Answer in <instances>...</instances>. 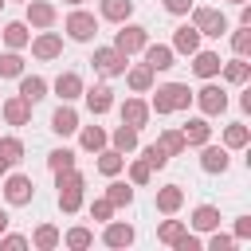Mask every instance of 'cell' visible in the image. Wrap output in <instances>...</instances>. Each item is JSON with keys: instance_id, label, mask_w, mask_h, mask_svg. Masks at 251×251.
<instances>
[{"instance_id": "obj_46", "label": "cell", "mask_w": 251, "mask_h": 251, "mask_svg": "<svg viewBox=\"0 0 251 251\" xmlns=\"http://www.w3.org/2000/svg\"><path fill=\"white\" fill-rule=\"evenodd\" d=\"M90 216H94V220H102V224H106V220H110V216H114V204H110V200H106V196H102V200H94V204H90Z\"/></svg>"}, {"instance_id": "obj_8", "label": "cell", "mask_w": 251, "mask_h": 251, "mask_svg": "<svg viewBox=\"0 0 251 251\" xmlns=\"http://www.w3.org/2000/svg\"><path fill=\"white\" fill-rule=\"evenodd\" d=\"M31 55H35V59H43V63H47V59H59V55H63V35L43 27V31L31 39Z\"/></svg>"}, {"instance_id": "obj_21", "label": "cell", "mask_w": 251, "mask_h": 251, "mask_svg": "<svg viewBox=\"0 0 251 251\" xmlns=\"http://www.w3.org/2000/svg\"><path fill=\"white\" fill-rule=\"evenodd\" d=\"M82 94H86L90 114H106V110L114 106V90H110V86H90V90H82Z\"/></svg>"}, {"instance_id": "obj_12", "label": "cell", "mask_w": 251, "mask_h": 251, "mask_svg": "<svg viewBox=\"0 0 251 251\" xmlns=\"http://www.w3.org/2000/svg\"><path fill=\"white\" fill-rule=\"evenodd\" d=\"M27 24L31 27H51L55 24V4H47V0H27Z\"/></svg>"}, {"instance_id": "obj_4", "label": "cell", "mask_w": 251, "mask_h": 251, "mask_svg": "<svg viewBox=\"0 0 251 251\" xmlns=\"http://www.w3.org/2000/svg\"><path fill=\"white\" fill-rule=\"evenodd\" d=\"M126 59H129V55H122L118 47H98L90 63H94V71H98V75L114 78V75H126Z\"/></svg>"}, {"instance_id": "obj_34", "label": "cell", "mask_w": 251, "mask_h": 251, "mask_svg": "<svg viewBox=\"0 0 251 251\" xmlns=\"http://www.w3.org/2000/svg\"><path fill=\"white\" fill-rule=\"evenodd\" d=\"M141 161H145L149 169H165V165H169V149H165L161 141H153V145L141 149Z\"/></svg>"}, {"instance_id": "obj_9", "label": "cell", "mask_w": 251, "mask_h": 251, "mask_svg": "<svg viewBox=\"0 0 251 251\" xmlns=\"http://www.w3.org/2000/svg\"><path fill=\"white\" fill-rule=\"evenodd\" d=\"M227 165H231V157H227V149L224 145H200V169L204 173H227Z\"/></svg>"}, {"instance_id": "obj_36", "label": "cell", "mask_w": 251, "mask_h": 251, "mask_svg": "<svg viewBox=\"0 0 251 251\" xmlns=\"http://www.w3.org/2000/svg\"><path fill=\"white\" fill-rule=\"evenodd\" d=\"M106 141H110V137H106L102 126H86V129H82V149L98 153V149H106Z\"/></svg>"}, {"instance_id": "obj_10", "label": "cell", "mask_w": 251, "mask_h": 251, "mask_svg": "<svg viewBox=\"0 0 251 251\" xmlns=\"http://www.w3.org/2000/svg\"><path fill=\"white\" fill-rule=\"evenodd\" d=\"M141 51H145V67H153V71H169L173 67V55H176L169 43H145Z\"/></svg>"}, {"instance_id": "obj_40", "label": "cell", "mask_w": 251, "mask_h": 251, "mask_svg": "<svg viewBox=\"0 0 251 251\" xmlns=\"http://www.w3.org/2000/svg\"><path fill=\"white\" fill-rule=\"evenodd\" d=\"M0 157H4L8 165H16V161L24 157V141H20V137H0Z\"/></svg>"}, {"instance_id": "obj_50", "label": "cell", "mask_w": 251, "mask_h": 251, "mask_svg": "<svg viewBox=\"0 0 251 251\" xmlns=\"http://www.w3.org/2000/svg\"><path fill=\"white\" fill-rule=\"evenodd\" d=\"M0 247H12V251H20V247H27V239H24V235H4V231H0Z\"/></svg>"}, {"instance_id": "obj_18", "label": "cell", "mask_w": 251, "mask_h": 251, "mask_svg": "<svg viewBox=\"0 0 251 251\" xmlns=\"http://www.w3.org/2000/svg\"><path fill=\"white\" fill-rule=\"evenodd\" d=\"M55 94H59L63 102H75V98L82 94V78H78L75 71H63V75L55 78Z\"/></svg>"}, {"instance_id": "obj_1", "label": "cell", "mask_w": 251, "mask_h": 251, "mask_svg": "<svg viewBox=\"0 0 251 251\" xmlns=\"http://www.w3.org/2000/svg\"><path fill=\"white\" fill-rule=\"evenodd\" d=\"M188 102H192V90H188L184 82H165V86H157L149 114H173V110H188Z\"/></svg>"}, {"instance_id": "obj_23", "label": "cell", "mask_w": 251, "mask_h": 251, "mask_svg": "<svg viewBox=\"0 0 251 251\" xmlns=\"http://www.w3.org/2000/svg\"><path fill=\"white\" fill-rule=\"evenodd\" d=\"M126 169V153H118V149H98V173L102 176H118Z\"/></svg>"}, {"instance_id": "obj_2", "label": "cell", "mask_w": 251, "mask_h": 251, "mask_svg": "<svg viewBox=\"0 0 251 251\" xmlns=\"http://www.w3.org/2000/svg\"><path fill=\"white\" fill-rule=\"evenodd\" d=\"M192 27H196L200 35H208V39L227 35V20H224L220 8H196V4H192Z\"/></svg>"}, {"instance_id": "obj_15", "label": "cell", "mask_w": 251, "mask_h": 251, "mask_svg": "<svg viewBox=\"0 0 251 251\" xmlns=\"http://www.w3.org/2000/svg\"><path fill=\"white\" fill-rule=\"evenodd\" d=\"M180 204H184V188H180V184H165V188H157V212L173 216V212H180Z\"/></svg>"}, {"instance_id": "obj_48", "label": "cell", "mask_w": 251, "mask_h": 251, "mask_svg": "<svg viewBox=\"0 0 251 251\" xmlns=\"http://www.w3.org/2000/svg\"><path fill=\"white\" fill-rule=\"evenodd\" d=\"M165 12H173V16H188V12H192V0H165Z\"/></svg>"}, {"instance_id": "obj_3", "label": "cell", "mask_w": 251, "mask_h": 251, "mask_svg": "<svg viewBox=\"0 0 251 251\" xmlns=\"http://www.w3.org/2000/svg\"><path fill=\"white\" fill-rule=\"evenodd\" d=\"M63 27H67V35H71L75 43H90V39H94V31H98V20H94L90 12H82V8H75V12L67 16V24H63Z\"/></svg>"}, {"instance_id": "obj_25", "label": "cell", "mask_w": 251, "mask_h": 251, "mask_svg": "<svg viewBox=\"0 0 251 251\" xmlns=\"http://www.w3.org/2000/svg\"><path fill=\"white\" fill-rule=\"evenodd\" d=\"M153 75H157V71L141 63V67H129V71H126V82H129V86H133L137 94H145V90L153 86Z\"/></svg>"}, {"instance_id": "obj_19", "label": "cell", "mask_w": 251, "mask_h": 251, "mask_svg": "<svg viewBox=\"0 0 251 251\" xmlns=\"http://www.w3.org/2000/svg\"><path fill=\"white\" fill-rule=\"evenodd\" d=\"M51 129H55L59 137H67V133H75V129H78V114H75V110H71V106L63 102V106H59V110L51 114Z\"/></svg>"}, {"instance_id": "obj_42", "label": "cell", "mask_w": 251, "mask_h": 251, "mask_svg": "<svg viewBox=\"0 0 251 251\" xmlns=\"http://www.w3.org/2000/svg\"><path fill=\"white\" fill-rule=\"evenodd\" d=\"M231 47H235V55H247V51H251V27H247V24H239V27H235Z\"/></svg>"}, {"instance_id": "obj_32", "label": "cell", "mask_w": 251, "mask_h": 251, "mask_svg": "<svg viewBox=\"0 0 251 251\" xmlns=\"http://www.w3.org/2000/svg\"><path fill=\"white\" fill-rule=\"evenodd\" d=\"M4 43H8L12 51L27 47V43H31V31H27V24H8V27H4Z\"/></svg>"}, {"instance_id": "obj_24", "label": "cell", "mask_w": 251, "mask_h": 251, "mask_svg": "<svg viewBox=\"0 0 251 251\" xmlns=\"http://www.w3.org/2000/svg\"><path fill=\"white\" fill-rule=\"evenodd\" d=\"M196 231H212V227H220V208H212V204H200L196 212H192V220H188Z\"/></svg>"}, {"instance_id": "obj_51", "label": "cell", "mask_w": 251, "mask_h": 251, "mask_svg": "<svg viewBox=\"0 0 251 251\" xmlns=\"http://www.w3.org/2000/svg\"><path fill=\"white\" fill-rule=\"evenodd\" d=\"M239 24H247V27H251V8H247V4H239Z\"/></svg>"}, {"instance_id": "obj_54", "label": "cell", "mask_w": 251, "mask_h": 251, "mask_svg": "<svg viewBox=\"0 0 251 251\" xmlns=\"http://www.w3.org/2000/svg\"><path fill=\"white\" fill-rule=\"evenodd\" d=\"M63 4H71V8H78V4H82V0H63Z\"/></svg>"}, {"instance_id": "obj_38", "label": "cell", "mask_w": 251, "mask_h": 251, "mask_svg": "<svg viewBox=\"0 0 251 251\" xmlns=\"http://www.w3.org/2000/svg\"><path fill=\"white\" fill-rule=\"evenodd\" d=\"M63 243H67V247H75V251H82V247H90V243H94V231H90V227H71V231L63 235Z\"/></svg>"}, {"instance_id": "obj_43", "label": "cell", "mask_w": 251, "mask_h": 251, "mask_svg": "<svg viewBox=\"0 0 251 251\" xmlns=\"http://www.w3.org/2000/svg\"><path fill=\"white\" fill-rule=\"evenodd\" d=\"M235 243H239L235 235H224L220 227H212V239H208V247H212V251H231Z\"/></svg>"}, {"instance_id": "obj_28", "label": "cell", "mask_w": 251, "mask_h": 251, "mask_svg": "<svg viewBox=\"0 0 251 251\" xmlns=\"http://www.w3.org/2000/svg\"><path fill=\"white\" fill-rule=\"evenodd\" d=\"M220 71H224V78H227V82H247V78H251V63H247L243 55H235V59H231V63H224Z\"/></svg>"}, {"instance_id": "obj_53", "label": "cell", "mask_w": 251, "mask_h": 251, "mask_svg": "<svg viewBox=\"0 0 251 251\" xmlns=\"http://www.w3.org/2000/svg\"><path fill=\"white\" fill-rule=\"evenodd\" d=\"M4 173H8V161H4V157H0V176H4Z\"/></svg>"}, {"instance_id": "obj_26", "label": "cell", "mask_w": 251, "mask_h": 251, "mask_svg": "<svg viewBox=\"0 0 251 251\" xmlns=\"http://www.w3.org/2000/svg\"><path fill=\"white\" fill-rule=\"evenodd\" d=\"M20 94H24V98H27L31 106H35V102H39V98L47 94V82H43L39 75H20Z\"/></svg>"}, {"instance_id": "obj_22", "label": "cell", "mask_w": 251, "mask_h": 251, "mask_svg": "<svg viewBox=\"0 0 251 251\" xmlns=\"http://www.w3.org/2000/svg\"><path fill=\"white\" fill-rule=\"evenodd\" d=\"M180 133L188 145H204L212 137V126H208V118H188V126H180Z\"/></svg>"}, {"instance_id": "obj_44", "label": "cell", "mask_w": 251, "mask_h": 251, "mask_svg": "<svg viewBox=\"0 0 251 251\" xmlns=\"http://www.w3.org/2000/svg\"><path fill=\"white\" fill-rule=\"evenodd\" d=\"M149 176H153V169L145 161H133L129 165V184H149Z\"/></svg>"}, {"instance_id": "obj_45", "label": "cell", "mask_w": 251, "mask_h": 251, "mask_svg": "<svg viewBox=\"0 0 251 251\" xmlns=\"http://www.w3.org/2000/svg\"><path fill=\"white\" fill-rule=\"evenodd\" d=\"M59 208L71 216V212H78L82 208V192H59Z\"/></svg>"}, {"instance_id": "obj_52", "label": "cell", "mask_w": 251, "mask_h": 251, "mask_svg": "<svg viewBox=\"0 0 251 251\" xmlns=\"http://www.w3.org/2000/svg\"><path fill=\"white\" fill-rule=\"evenodd\" d=\"M4 227H8V212L0 208V231H4Z\"/></svg>"}, {"instance_id": "obj_30", "label": "cell", "mask_w": 251, "mask_h": 251, "mask_svg": "<svg viewBox=\"0 0 251 251\" xmlns=\"http://www.w3.org/2000/svg\"><path fill=\"white\" fill-rule=\"evenodd\" d=\"M110 141H114V149H118V153H133V149H137V129L122 122V126L114 129V137H110Z\"/></svg>"}, {"instance_id": "obj_13", "label": "cell", "mask_w": 251, "mask_h": 251, "mask_svg": "<svg viewBox=\"0 0 251 251\" xmlns=\"http://www.w3.org/2000/svg\"><path fill=\"white\" fill-rule=\"evenodd\" d=\"M220 67H224V59H220L216 51H192V71H196L200 78H216Z\"/></svg>"}, {"instance_id": "obj_35", "label": "cell", "mask_w": 251, "mask_h": 251, "mask_svg": "<svg viewBox=\"0 0 251 251\" xmlns=\"http://www.w3.org/2000/svg\"><path fill=\"white\" fill-rule=\"evenodd\" d=\"M20 75H24L20 51H4V55H0V78H20Z\"/></svg>"}, {"instance_id": "obj_31", "label": "cell", "mask_w": 251, "mask_h": 251, "mask_svg": "<svg viewBox=\"0 0 251 251\" xmlns=\"http://www.w3.org/2000/svg\"><path fill=\"white\" fill-rule=\"evenodd\" d=\"M106 200H110L114 208H129V204H133V188H129L126 180H110V188H106Z\"/></svg>"}, {"instance_id": "obj_14", "label": "cell", "mask_w": 251, "mask_h": 251, "mask_svg": "<svg viewBox=\"0 0 251 251\" xmlns=\"http://www.w3.org/2000/svg\"><path fill=\"white\" fill-rule=\"evenodd\" d=\"M4 118H8V126H27V122H31V102H27L24 94L8 98V102H4Z\"/></svg>"}, {"instance_id": "obj_20", "label": "cell", "mask_w": 251, "mask_h": 251, "mask_svg": "<svg viewBox=\"0 0 251 251\" xmlns=\"http://www.w3.org/2000/svg\"><path fill=\"white\" fill-rule=\"evenodd\" d=\"M98 12H102V20L126 24V20L133 16V0H102V4H98Z\"/></svg>"}, {"instance_id": "obj_56", "label": "cell", "mask_w": 251, "mask_h": 251, "mask_svg": "<svg viewBox=\"0 0 251 251\" xmlns=\"http://www.w3.org/2000/svg\"><path fill=\"white\" fill-rule=\"evenodd\" d=\"M4 4H8V0H0V8H4Z\"/></svg>"}, {"instance_id": "obj_33", "label": "cell", "mask_w": 251, "mask_h": 251, "mask_svg": "<svg viewBox=\"0 0 251 251\" xmlns=\"http://www.w3.org/2000/svg\"><path fill=\"white\" fill-rule=\"evenodd\" d=\"M59 239H63V235H59V227H51V224H39V227H35V235H31V243H35L39 251L59 247Z\"/></svg>"}, {"instance_id": "obj_27", "label": "cell", "mask_w": 251, "mask_h": 251, "mask_svg": "<svg viewBox=\"0 0 251 251\" xmlns=\"http://www.w3.org/2000/svg\"><path fill=\"white\" fill-rule=\"evenodd\" d=\"M55 188L59 192H82L86 188V176L78 169H63V173H55Z\"/></svg>"}, {"instance_id": "obj_49", "label": "cell", "mask_w": 251, "mask_h": 251, "mask_svg": "<svg viewBox=\"0 0 251 251\" xmlns=\"http://www.w3.org/2000/svg\"><path fill=\"white\" fill-rule=\"evenodd\" d=\"M235 239H251V216H239L235 220Z\"/></svg>"}, {"instance_id": "obj_17", "label": "cell", "mask_w": 251, "mask_h": 251, "mask_svg": "<svg viewBox=\"0 0 251 251\" xmlns=\"http://www.w3.org/2000/svg\"><path fill=\"white\" fill-rule=\"evenodd\" d=\"M122 122L133 126V129H141V126L149 122V106H145L141 98H126V102H122Z\"/></svg>"}, {"instance_id": "obj_47", "label": "cell", "mask_w": 251, "mask_h": 251, "mask_svg": "<svg viewBox=\"0 0 251 251\" xmlns=\"http://www.w3.org/2000/svg\"><path fill=\"white\" fill-rule=\"evenodd\" d=\"M173 247H176V251H200V239H196V235L184 227V231H180V239H176Z\"/></svg>"}, {"instance_id": "obj_55", "label": "cell", "mask_w": 251, "mask_h": 251, "mask_svg": "<svg viewBox=\"0 0 251 251\" xmlns=\"http://www.w3.org/2000/svg\"><path fill=\"white\" fill-rule=\"evenodd\" d=\"M231 4H247V0H231Z\"/></svg>"}, {"instance_id": "obj_11", "label": "cell", "mask_w": 251, "mask_h": 251, "mask_svg": "<svg viewBox=\"0 0 251 251\" xmlns=\"http://www.w3.org/2000/svg\"><path fill=\"white\" fill-rule=\"evenodd\" d=\"M133 235H137V231H133L129 224H118V220H106V231H102V243H106V247H129V243H133Z\"/></svg>"}, {"instance_id": "obj_16", "label": "cell", "mask_w": 251, "mask_h": 251, "mask_svg": "<svg viewBox=\"0 0 251 251\" xmlns=\"http://www.w3.org/2000/svg\"><path fill=\"white\" fill-rule=\"evenodd\" d=\"M173 51H180V55H192V51H200V31H196L192 24L176 27V31H173Z\"/></svg>"}, {"instance_id": "obj_39", "label": "cell", "mask_w": 251, "mask_h": 251, "mask_svg": "<svg viewBox=\"0 0 251 251\" xmlns=\"http://www.w3.org/2000/svg\"><path fill=\"white\" fill-rule=\"evenodd\" d=\"M161 145L169 149V157H176V153H184V149H188V141H184V133H180V129H165V133H161Z\"/></svg>"}, {"instance_id": "obj_7", "label": "cell", "mask_w": 251, "mask_h": 251, "mask_svg": "<svg viewBox=\"0 0 251 251\" xmlns=\"http://www.w3.org/2000/svg\"><path fill=\"white\" fill-rule=\"evenodd\" d=\"M31 196H35V184H31V176L16 173V176H8V180H4V200H8V204L24 208V204H31Z\"/></svg>"}, {"instance_id": "obj_6", "label": "cell", "mask_w": 251, "mask_h": 251, "mask_svg": "<svg viewBox=\"0 0 251 251\" xmlns=\"http://www.w3.org/2000/svg\"><path fill=\"white\" fill-rule=\"evenodd\" d=\"M192 102H196V106H200V110H204L208 118H216V114H224V110H227V94H224V90H220L216 82L200 86V90L192 94Z\"/></svg>"}, {"instance_id": "obj_29", "label": "cell", "mask_w": 251, "mask_h": 251, "mask_svg": "<svg viewBox=\"0 0 251 251\" xmlns=\"http://www.w3.org/2000/svg\"><path fill=\"white\" fill-rule=\"evenodd\" d=\"M251 141V129L243 126V122H231L227 129H224V149H243Z\"/></svg>"}, {"instance_id": "obj_37", "label": "cell", "mask_w": 251, "mask_h": 251, "mask_svg": "<svg viewBox=\"0 0 251 251\" xmlns=\"http://www.w3.org/2000/svg\"><path fill=\"white\" fill-rule=\"evenodd\" d=\"M47 169H51V173L75 169V153H71V149H51V153H47Z\"/></svg>"}, {"instance_id": "obj_41", "label": "cell", "mask_w": 251, "mask_h": 251, "mask_svg": "<svg viewBox=\"0 0 251 251\" xmlns=\"http://www.w3.org/2000/svg\"><path fill=\"white\" fill-rule=\"evenodd\" d=\"M180 231H184V224H180V220H165V224H161V227H157V239H161V243H169V247H173V243H176V239H180Z\"/></svg>"}, {"instance_id": "obj_5", "label": "cell", "mask_w": 251, "mask_h": 251, "mask_svg": "<svg viewBox=\"0 0 251 251\" xmlns=\"http://www.w3.org/2000/svg\"><path fill=\"white\" fill-rule=\"evenodd\" d=\"M149 43V31L141 27V24H122V31L114 35V47L122 51V55H133V51H141Z\"/></svg>"}]
</instances>
